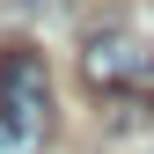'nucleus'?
Here are the masks:
<instances>
[{"label": "nucleus", "mask_w": 154, "mask_h": 154, "mask_svg": "<svg viewBox=\"0 0 154 154\" xmlns=\"http://www.w3.org/2000/svg\"><path fill=\"white\" fill-rule=\"evenodd\" d=\"M51 132V73L37 51H0V154H37Z\"/></svg>", "instance_id": "f257e3e1"}, {"label": "nucleus", "mask_w": 154, "mask_h": 154, "mask_svg": "<svg viewBox=\"0 0 154 154\" xmlns=\"http://www.w3.org/2000/svg\"><path fill=\"white\" fill-rule=\"evenodd\" d=\"M81 81L110 103H154V44L140 29H95L81 44Z\"/></svg>", "instance_id": "f03ea898"}]
</instances>
